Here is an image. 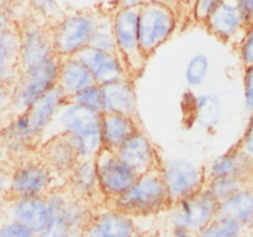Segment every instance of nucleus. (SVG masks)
<instances>
[{"label": "nucleus", "mask_w": 253, "mask_h": 237, "mask_svg": "<svg viewBox=\"0 0 253 237\" xmlns=\"http://www.w3.org/2000/svg\"><path fill=\"white\" fill-rule=\"evenodd\" d=\"M52 132L66 136L74 146L81 159L95 158L103 150L101 114L82 108L71 100L62 106Z\"/></svg>", "instance_id": "f257e3e1"}, {"label": "nucleus", "mask_w": 253, "mask_h": 237, "mask_svg": "<svg viewBox=\"0 0 253 237\" xmlns=\"http://www.w3.org/2000/svg\"><path fill=\"white\" fill-rule=\"evenodd\" d=\"M172 204L158 168L138 174L130 188L110 202L111 206L131 217L160 214L169 210Z\"/></svg>", "instance_id": "f03ea898"}, {"label": "nucleus", "mask_w": 253, "mask_h": 237, "mask_svg": "<svg viewBox=\"0 0 253 237\" xmlns=\"http://www.w3.org/2000/svg\"><path fill=\"white\" fill-rule=\"evenodd\" d=\"M49 219L47 226L36 237H82L93 212L89 202L77 199L63 187L47 195Z\"/></svg>", "instance_id": "7ed1b4c3"}, {"label": "nucleus", "mask_w": 253, "mask_h": 237, "mask_svg": "<svg viewBox=\"0 0 253 237\" xmlns=\"http://www.w3.org/2000/svg\"><path fill=\"white\" fill-rule=\"evenodd\" d=\"M58 187H62V182L35 151L17 158L10 165V199L47 197Z\"/></svg>", "instance_id": "20e7f679"}, {"label": "nucleus", "mask_w": 253, "mask_h": 237, "mask_svg": "<svg viewBox=\"0 0 253 237\" xmlns=\"http://www.w3.org/2000/svg\"><path fill=\"white\" fill-rule=\"evenodd\" d=\"M59 58L51 57L42 63L20 69L11 84V113L27 111L41 96L57 85Z\"/></svg>", "instance_id": "39448f33"}, {"label": "nucleus", "mask_w": 253, "mask_h": 237, "mask_svg": "<svg viewBox=\"0 0 253 237\" xmlns=\"http://www.w3.org/2000/svg\"><path fill=\"white\" fill-rule=\"evenodd\" d=\"M99 11L74 10L63 12L61 17L49 25L54 54L58 58L78 56L90 43Z\"/></svg>", "instance_id": "423d86ee"}, {"label": "nucleus", "mask_w": 253, "mask_h": 237, "mask_svg": "<svg viewBox=\"0 0 253 237\" xmlns=\"http://www.w3.org/2000/svg\"><path fill=\"white\" fill-rule=\"evenodd\" d=\"M137 25L141 51L150 58L173 36L178 27V16L167 2L150 0L138 9Z\"/></svg>", "instance_id": "0eeeda50"}, {"label": "nucleus", "mask_w": 253, "mask_h": 237, "mask_svg": "<svg viewBox=\"0 0 253 237\" xmlns=\"http://www.w3.org/2000/svg\"><path fill=\"white\" fill-rule=\"evenodd\" d=\"M110 14L116 53L125 63L128 76L137 79L142 74L148 61L141 51L138 41V10L119 9L113 10Z\"/></svg>", "instance_id": "6e6552de"}, {"label": "nucleus", "mask_w": 253, "mask_h": 237, "mask_svg": "<svg viewBox=\"0 0 253 237\" xmlns=\"http://www.w3.org/2000/svg\"><path fill=\"white\" fill-rule=\"evenodd\" d=\"M158 169L172 202L200 192L207 183L205 167L190 158H162Z\"/></svg>", "instance_id": "1a4fd4ad"}, {"label": "nucleus", "mask_w": 253, "mask_h": 237, "mask_svg": "<svg viewBox=\"0 0 253 237\" xmlns=\"http://www.w3.org/2000/svg\"><path fill=\"white\" fill-rule=\"evenodd\" d=\"M17 30L20 36L19 69L42 63L56 56L48 24L29 14L19 20Z\"/></svg>", "instance_id": "9d476101"}, {"label": "nucleus", "mask_w": 253, "mask_h": 237, "mask_svg": "<svg viewBox=\"0 0 253 237\" xmlns=\"http://www.w3.org/2000/svg\"><path fill=\"white\" fill-rule=\"evenodd\" d=\"M94 162L99 190L109 204L126 192L138 177V173L113 151L103 148L94 158Z\"/></svg>", "instance_id": "9b49d317"}, {"label": "nucleus", "mask_w": 253, "mask_h": 237, "mask_svg": "<svg viewBox=\"0 0 253 237\" xmlns=\"http://www.w3.org/2000/svg\"><path fill=\"white\" fill-rule=\"evenodd\" d=\"M219 201L205 189L173 202L169 207L170 226H183L198 234L217 215Z\"/></svg>", "instance_id": "f8f14e48"}, {"label": "nucleus", "mask_w": 253, "mask_h": 237, "mask_svg": "<svg viewBox=\"0 0 253 237\" xmlns=\"http://www.w3.org/2000/svg\"><path fill=\"white\" fill-rule=\"evenodd\" d=\"M203 26L220 42L236 48L251 25L236 0H222Z\"/></svg>", "instance_id": "ddd939ff"}, {"label": "nucleus", "mask_w": 253, "mask_h": 237, "mask_svg": "<svg viewBox=\"0 0 253 237\" xmlns=\"http://www.w3.org/2000/svg\"><path fill=\"white\" fill-rule=\"evenodd\" d=\"M35 152L62 183L81 159L71 141L59 132L47 136L37 145Z\"/></svg>", "instance_id": "4468645a"}, {"label": "nucleus", "mask_w": 253, "mask_h": 237, "mask_svg": "<svg viewBox=\"0 0 253 237\" xmlns=\"http://www.w3.org/2000/svg\"><path fill=\"white\" fill-rule=\"evenodd\" d=\"M69 99L64 95L63 91L56 85L48 93L39 99L29 110L26 111L31 125L32 135L36 140L37 145L42 140L51 135L56 118L61 111L62 106Z\"/></svg>", "instance_id": "2eb2a0df"}, {"label": "nucleus", "mask_w": 253, "mask_h": 237, "mask_svg": "<svg viewBox=\"0 0 253 237\" xmlns=\"http://www.w3.org/2000/svg\"><path fill=\"white\" fill-rule=\"evenodd\" d=\"M78 58L89 69L94 83L99 85H105L130 77L125 63L116 52L103 51L88 46L78 54Z\"/></svg>", "instance_id": "dca6fc26"}, {"label": "nucleus", "mask_w": 253, "mask_h": 237, "mask_svg": "<svg viewBox=\"0 0 253 237\" xmlns=\"http://www.w3.org/2000/svg\"><path fill=\"white\" fill-rule=\"evenodd\" d=\"M119 157L138 174L160 167L162 157L143 128L133 132L116 151Z\"/></svg>", "instance_id": "f3484780"}, {"label": "nucleus", "mask_w": 253, "mask_h": 237, "mask_svg": "<svg viewBox=\"0 0 253 237\" xmlns=\"http://www.w3.org/2000/svg\"><path fill=\"white\" fill-rule=\"evenodd\" d=\"M133 217L111 206L91 215L82 237H136Z\"/></svg>", "instance_id": "a211bd4d"}, {"label": "nucleus", "mask_w": 253, "mask_h": 237, "mask_svg": "<svg viewBox=\"0 0 253 237\" xmlns=\"http://www.w3.org/2000/svg\"><path fill=\"white\" fill-rule=\"evenodd\" d=\"M5 206L7 219L29 227L35 235H39L47 226L49 219L47 197L15 198L7 200Z\"/></svg>", "instance_id": "6ab92c4d"}, {"label": "nucleus", "mask_w": 253, "mask_h": 237, "mask_svg": "<svg viewBox=\"0 0 253 237\" xmlns=\"http://www.w3.org/2000/svg\"><path fill=\"white\" fill-rule=\"evenodd\" d=\"M0 143L5 153L14 160L36 150L37 142L32 135L26 111L12 114V118L2 128Z\"/></svg>", "instance_id": "aec40b11"}, {"label": "nucleus", "mask_w": 253, "mask_h": 237, "mask_svg": "<svg viewBox=\"0 0 253 237\" xmlns=\"http://www.w3.org/2000/svg\"><path fill=\"white\" fill-rule=\"evenodd\" d=\"M205 175L207 180L222 177L253 180V158L234 145L205 167Z\"/></svg>", "instance_id": "412c9836"}, {"label": "nucleus", "mask_w": 253, "mask_h": 237, "mask_svg": "<svg viewBox=\"0 0 253 237\" xmlns=\"http://www.w3.org/2000/svg\"><path fill=\"white\" fill-rule=\"evenodd\" d=\"M62 187L77 199L90 204L95 197H101L96 177L94 158L79 159L72 172L64 178Z\"/></svg>", "instance_id": "4be33fe9"}, {"label": "nucleus", "mask_w": 253, "mask_h": 237, "mask_svg": "<svg viewBox=\"0 0 253 237\" xmlns=\"http://www.w3.org/2000/svg\"><path fill=\"white\" fill-rule=\"evenodd\" d=\"M185 109H189V118L194 125L207 132L216 130L221 121L222 105L219 96L214 93H192V98L185 99Z\"/></svg>", "instance_id": "5701e85b"}, {"label": "nucleus", "mask_w": 253, "mask_h": 237, "mask_svg": "<svg viewBox=\"0 0 253 237\" xmlns=\"http://www.w3.org/2000/svg\"><path fill=\"white\" fill-rule=\"evenodd\" d=\"M101 86L104 94V113L138 116L135 79L126 77Z\"/></svg>", "instance_id": "b1692460"}, {"label": "nucleus", "mask_w": 253, "mask_h": 237, "mask_svg": "<svg viewBox=\"0 0 253 237\" xmlns=\"http://www.w3.org/2000/svg\"><path fill=\"white\" fill-rule=\"evenodd\" d=\"M142 128L138 116L124 115V114L103 113L101 114V142L103 148L116 151L120 146L137 130Z\"/></svg>", "instance_id": "393cba45"}, {"label": "nucleus", "mask_w": 253, "mask_h": 237, "mask_svg": "<svg viewBox=\"0 0 253 237\" xmlns=\"http://www.w3.org/2000/svg\"><path fill=\"white\" fill-rule=\"evenodd\" d=\"M94 83L89 69L84 66L78 56L59 58L57 85L68 99L76 95L82 89Z\"/></svg>", "instance_id": "a878e982"}, {"label": "nucleus", "mask_w": 253, "mask_h": 237, "mask_svg": "<svg viewBox=\"0 0 253 237\" xmlns=\"http://www.w3.org/2000/svg\"><path fill=\"white\" fill-rule=\"evenodd\" d=\"M217 215L229 217L242 227L253 225V183L220 201Z\"/></svg>", "instance_id": "bb28decb"}, {"label": "nucleus", "mask_w": 253, "mask_h": 237, "mask_svg": "<svg viewBox=\"0 0 253 237\" xmlns=\"http://www.w3.org/2000/svg\"><path fill=\"white\" fill-rule=\"evenodd\" d=\"M19 30L12 29L0 35V85H11L19 73Z\"/></svg>", "instance_id": "cd10ccee"}, {"label": "nucleus", "mask_w": 253, "mask_h": 237, "mask_svg": "<svg viewBox=\"0 0 253 237\" xmlns=\"http://www.w3.org/2000/svg\"><path fill=\"white\" fill-rule=\"evenodd\" d=\"M210 72V58L208 54L203 52L192 54L185 63L184 72H183V79L188 89L200 88L208 80Z\"/></svg>", "instance_id": "c85d7f7f"}, {"label": "nucleus", "mask_w": 253, "mask_h": 237, "mask_svg": "<svg viewBox=\"0 0 253 237\" xmlns=\"http://www.w3.org/2000/svg\"><path fill=\"white\" fill-rule=\"evenodd\" d=\"M89 46L94 47V48L103 49V51L116 52V43L115 37H114L110 12L99 11L95 29H94L93 35H91Z\"/></svg>", "instance_id": "c756f323"}, {"label": "nucleus", "mask_w": 253, "mask_h": 237, "mask_svg": "<svg viewBox=\"0 0 253 237\" xmlns=\"http://www.w3.org/2000/svg\"><path fill=\"white\" fill-rule=\"evenodd\" d=\"M252 183L253 180H244L230 177L212 178V179L207 180L204 189L220 202L231 197L232 194L239 192L240 189L245 188L246 185L252 184Z\"/></svg>", "instance_id": "7c9ffc66"}, {"label": "nucleus", "mask_w": 253, "mask_h": 237, "mask_svg": "<svg viewBox=\"0 0 253 237\" xmlns=\"http://www.w3.org/2000/svg\"><path fill=\"white\" fill-rule=\"evenodd\" d=\"M245 227L229 217L216 215L194 237H240Z\"/></svg>", "instance_id": "2f4dec72"}, {"label": "nucleus", "mask_w": 253, "mask_h": 237, "mask_svg": "<svg viewBox=\"0 0 253 237\" xmlns=\"http://www.w3.org/2000/svg\"><path fill=\"white\" fill-rule=\"evenodd\" d=\"M29 14L36 19L52 25L63 15L57 0H25Z\"/></svg>", "instance_id": "473e14b6"}, {"label": "nucleus", "mask_w": 253, "mask_h": 237, "mask_svg": "<svg viewBox=\"0 0 253 237\" xmlns=\"http://www.w3.org/2000/svg\"><path fill=\"white\" fill-rule=\"evenodd\" d=\"M73 103L78 104L79 106L88 110L95 111V113H104V94L103 86L99 84L93 83L86 88L82 89L79 93L69 99Z\"/></svg>", "instance_id": "72a5a7b5"}, {"label": "nucleus", "mask_w": 253, "mask_h": 237, "mask_svg": "<svg viewBox=\"0 0 253 237\" xmlns=\"http://www.w3.org/2000/svg\"><path fill=\"white\" fill-rule=\"evenodd\" d=\"M239 59L241 62L242 68L252 66L253 64V24L249 27L246 35L241 40L236 48Z\"/></svg>", "instance_id": "f704fd0d"}, {"label": "nucleus", "mask_w": 253, "mask_h": 237, "mask_svg": "<svg viewBox=\"0 0 253 237\" xmlns=\"http://www.w3.org/2000/svg\"><path fill=\"white\" fill-rule=\"evenodd\" d=\"M0 237H36V235L20 222L7 219L0 225Z\"/></svg>", "instance_id": "c9c22d12"}, {"label": "nucleus", "mask_w": 253, "mask_h": 237, "mask_svg": "<svg viewBox=\"0 0 253 237\" xmlns=\"http://www.w3.org/2000/svg\"><path fill=\"white\" fill-rule=\"evenodd\" d=\"M222 0H194L193 5V19L197 24L203 25L209 15L219 6Z\"/></svg>", "instance_id": "e433bc0d"}, {"label": "nucleus", "mask_w": 253, "mask_h": 237, "mask_svg": "<svg viewBox=\"0 0 253 237\" xmlns=\"http://www.w3.org/2000/svg\"><path fill=\"white\" fill-rule=\"evenodd\" d=\"M244 69V95L247 110L253 111V64Z\"/></svg>", "instance_id": "4c0bfd02"}, {"label": "nucleus", "mask_w": 253, "mask_h": 237, "mask_svg": "<svg viewBox=\"0 0 253 237\" xmlns=\"http://www.w3.org/2000/svg\"><path fill=\"white\" fill-rule=\"evenodd\" d=\"M235 146L237 148H240L242 152H245L250 157L253 158V111L251 114V118H250L249 123H247L246 128H245L244 135H242V137L240 138L239 142Z\"/></svg>", "instance_id": "58836bf2"}, {"label": "nucleus", "mask_w": 253, "mask_h": 237, "mask_svg": "<svg viewBox=\"0 0 253 237\" xmlns=\"http://www.w3.org/2000/svg\"><path fill=\"white\" fill-rule=\"evenodd\" d=\"M9 179H10V167L0 164V206L6 204L9 197Z\"/></svg>", "instance_id": "ea45409f"}, {"label": "nucleus", "mask_w": 253, "mask_h": 237, "mask_svg": "<svg viewBox=\"0 0 253 237\" xmlns=\"http://www.w3.org/2000/svg\"><path fill=\"white\" fill-rule=\"evenodd\" d=\"M11 111V85H0V114Z\"/></svg>", "instance_id": "a19ab883"}, {"label": "nucleus", "mask_w": 253, "mask_h": 237, "mask_svg": "<svg viewBox=\"0 0 253 237\" xmlns=\"http://www.w3.org/2000/svg\"><path fill=\"white\" fill-rule=\"evenodd\" d=\"M150 0H115L114 10L119 9H140L142 5L148 2Z\"/></svg>", "instance_id": "79ce46f5"}, {"label": "nucleus", "mask_w": 253, "mask_h": 237, "mask_svg": "<svg viewBox=\"0 0 253 237\" xmlns=\"http://www.w3.org/2000/svg\"><path fill=\"white\" fill-rule=\"evenodd\" d=\"M241 6L242 11L245 12L247 17V21L250 25L253 24V0H236Z\"/></svg>", "instance_id": "37998d69"}, {"label": "nucleus", "mask_w": 253, "mask_h": 237, "mask_svg": "<svg viewBox=\"0 0 253 237\" xmlns=\"http://www.w3.org/2000/svg\"><path fill=\"white\" fill-rule=\"evenodd\" d=\"M195 234L183 226H170L169 237H194Z\"/></svg>", "instance_id": "c03bdc74"}, {"label": "nucleus", "mask_w": 253, "mask_h": 237, "mask_svg": "<svg viewBox=\"0 0 253 237\" xmlns=\"http://www.w3.org/2000/svg\"><path fill=\"white\" fill-rule=\"evenodd\" d=\"M1 222H2V219H1V215H0V225H1Z\"/></svg>", "instance_id": "a18cd8bd"}]
</instances>
